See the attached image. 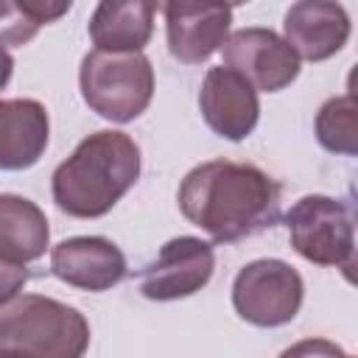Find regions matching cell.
Listing matches in <instances>:
<instances>
[{
	"mask_svg": "<svg viewBox=\"0 0 358 358\" xmlns=\"http://www.w3.org/2000/svg\"><path fill=\"white\" fill-rule=\"evenodd\" d=\"M182 215L218 243H235L280 218V185L252 162L207 159L179 185Z\"/></svg>",
	"mask_w": 358,
	"mask_h": 358,
	"instance_id": "cell-1",
	"label": "cell"
},
{
	"mask_svg": "<svg viewBox=\"0 0 358 358\" xmlns=\"http://www.w3.org/2000/svg\"><path fill=\"white\" fill-rule=\"evenodd\" d=\"M140 145L117 129L87 134L50 179L53 201L73 218L106 215L140 179Z\"/></svg>",
	"mask_w": 358,
	"mask_h": 358,
	"instance_id": "cell-2",
	"label": "cell"
},
{
	"mask_svg": "<svg viewBox=\"0 0 358 358\" xmlns=\"http://www.w3.org/2000/svg\"><path fill=\"white\" fill-rule=\"evenodd\" d=\"M87 316L53 296L20 294L0 305V358H84Z\"/></svg>",
	"mask_w": 358,
	"mask_h": 358,
	"instance_id": "cell-3",
	"label": "cell"
},
{
	"mask_svg": "<svg viewBox=\"0 0 358 358\" xmlns=\"http://www.w3.org/2000/svg\"><path fill=\"white\" fill-rule=\"evenodd\" d=\"M78 87L95 115L112 123H129L140 117L154 98V67L145 53L90 50L81 59Z\"/></svg>",
	"mask_w": 358,
	"mask_h": 358,
	"instance_id": "cell-4",
	"label": "cell"
},
{
	"mask_svg": "<svg viewBox=\"0 0 358 358\" xmlns=\"http://www.w3.org/2000/svg\"><path fill=\"white\" fill-rule=\"evenodd\" d=\"M305 299V282L299 271L277 257H260L246 263L232 280V308L255 327L288 324Z\"/></svg>",
	"mask_w": 358,
	"mask_h": 358,
	"instance_id": "cell-5",
	"label": "cell"
},
{
	"mask_svg": "<svg viewBox=\"0 0 358 358\" xmlns=\"http://www.w3.org/2000/svg\"><path fill=\"white\" fill-rule=\"evenodd\" d=\"M296 255L316 266H344L355 249V224L344 201L322 193L302 196L285 213Z\"/></svg>",
	"mask_w": 358,
	"mask_h": 358,
	"instance_id": "cell-6",
	"label": "cell"
},
{
	"mask_svg": "<svg viewBox=\"0 0 358 358\" xmlns=\"http://www.w3.org/2000/svg\"><path fill=\"white\" fill-rule=\"evenodd\" d=\"M224 64L238 70L243 78L255 84L260 92H280L299 76V56L271 28L249 25L229 34V39L221 48Z\"/></svg>",
	"mask_w": 358,
	"mask_h": 358,
	"instance_id": "cell-7",
	"label": "cell"
},
{
	"mask_svg": "<svg viewBox=\"0 0 358 358\" xmlns=\"http://www.w3.org/2000/svg\"><path fill=\"white\" fill-rule=\"evenodd\" d=\"M215 271V252L193 235L171 238L140 274V294L154 302H173L201 291Z\"/></svg>",
	"mask_w": 358,
	"mask_h": 358,
	"instance_id": "cell-8",
	"label": "cell"
},
{
	"mask_svg": "<svg viewBox=\"0 0 358 358\" xmlns=\"http://www.w3.org/2000/svg\"><path fill=\"white\" fill-rule=\"evenodd\" d=\"M199 112L204 123L224 140H246L260 117L257 90L238 70L218 64L210 67L199 90Z\"/></svg>",
	"mask_w": 358,
	"mask_h": 358,
	"instance_id": "cell-9",
	"label": "cell"
},
{
	"mask_svg": "<svg viewBox=\"0 0 358 358\" xmlns=\"http://www.w3.org/2000/svg\"><path fill=\"white\" fill-rule=\"evenodd\" d=\"M50 271L53 277H59L73 288L101 294L115 288L126 277L129 266L120 246L112 243L109 238L76 235V238H64L50 249Z\"/></svg>",
	"mask_w": 358,
	"mask_h": 358,
	"instance_id": "cell-10",
	"label": "cell"
},
{
	"mask_svg": "<svg viewBox=\"0 0 358 358\" xmlns=\"http://www.w3.org/2000/svg\"><path fill=\"white\" fill-rule=\"evenodd\" d=\"M165 36L168 50L182 64L207 62L229 39L232 6H187L165 3Z\"/></svg>",
	"mask_w": 358,
	"mask_h": 358,
	"instance_id": "cell-11",
	"label": "cell"
},
{
	"mask_svg": "<svg viewBox=\"0 0 358 358\" xmlns=\"http://www.w3.org/2000/svg\"><path fill=\"white\" fill-rule=\"evenodd\" d=\"M352 22L341 3L299 0L285 11L282 34L299 59L324 62L336 56L350 39Z\"/></svg>",
	"mask_w": 358,
	"mask_h": 358,
	"instance_id": "cell-12",
	"label": "cell"
},
{
	"mask_svg": "<svg viewBox=\"0 0 358 358\" xmlns=\"http://www.w3.org/2000/svg\"><path fill=\"white\" fill-rule=\"evenodd\" d=\"M50 117L34 98H6L0 103V168L22 171L39 162L48 148Z\"/></svg>",
	"mask_w": 358,
	"mask_h": 358,
	"instance_id": "cell-13",
	"label": "cell"
},
{
	"mask_svg": "<svg viewBox=\"0 0 358 358\" xmlns=\"http://www.w3.org/2000/svg\"><path fill=\"white\" fill-rule=\"evenodd\" d=\"M50 243L45 213L22 196H0V268H25L39 260Z\"/></svg>",
	"mask_w": 358,
	"mask_h": 358,
	"instance_id": "cell-14",
	"label": "cell"
},
{
	"mask_svg": "<svg viewBox=\"0 0 358 358\" xmlns=\"http://www.w3.org/2000/svg\"><path fill=\"white\" fill-rule=\"evenodd\" d=\"M154 3H98L90 17V39L95 50L143 53L154 34Z\"/></svg>",
	"mask_w": 358,
	"mask_h": 358,
	"instance_id": "cell-15",
	"label": "cell"
},
{
	"mask_svg": "<svg viewBox=\"0 0 358 358\" xmlns=\"http://www.w3.org/2000/svg\"><path fill=\"white\" fill-rule=\"evenodd\" d=\"M316 140L330 154L358 157V101L352 95H333L316 112Z\"/></svg>",
	"mask_w": 358,
	"mask_h": 358,
	"instance_id": "cell-16",
	"label": "cell"
},
{
	"mask_svg": "<svg viewBox=\"0 0 358 358\" xmlns=\"http://www.w3.org/2000/svg\"><path fill=\"white\" fill-rule=\"evenodd\" d=\"M67 3H6L3 14V42L6 45H20L28 42L42 25L59 20L62 14L70 11Z\"/></svg>",
	"mask_w": 358,
	"mask_h": 358,
	"instance_id": "cell-17",
	"label": "cell"
},
{
	"mask_svg": "<svg viewBox=\"0 0 358 358\" xmlns=\"http://www.w3.org/2000/svg\"><path fill=\"white\" fill-rule=\"evenodd\" d=\"M277 358H344V350L330 338H302L285 347Z\"/></svg>",
	"mask_w": 358,
	"mask_h": 358,
	"instance_id": "cell-18",
	"label": "cell"
},
{
	"mask_svg": "<svg viewBox=\"0 0 358 358\" xmlns=\"http://www.w3.org/2000/svg\"><path fill=\"white\" fill-rule=\"evenodd\" d=\"M341 274H344V280H347L350 285H355V288H358V249H352L350 260L341 266Z\"/></svg>",
	"mask_w": 358,
	"mask_h": 358,
	"instance_id": "cell-19",
	"label": "cell"
},
{
	"mask_svg": "<svg viewBox=\"0 0 358 358\" xmlns=\"http://www.w3.org/2000/svg\"><path fill=\"white\" fill-rule=\"evenodd\" d=\"M347 95H352L355 101H358V62L352 64V70H350V76H347Z\"/></svg>",
	"mask_w": 358,
	"mask_h": 358,
	"instance_id": "cell-20",
	"label": "cell"
},
{
	"mask_svg": "<svg viewBox=\"0 0 358 358\" xmlns=\"http://www.w3.org/2000/svg\"><path fill=\"white\" fill-rule=\"evenodd\" d=\"M344 358H350V355H344Z\"/></svg>",
	"mask_w": 358,
	"mask_h": 358,
	"instance_id": "cell-21",
	"label": "cell"
}]
</instances>
